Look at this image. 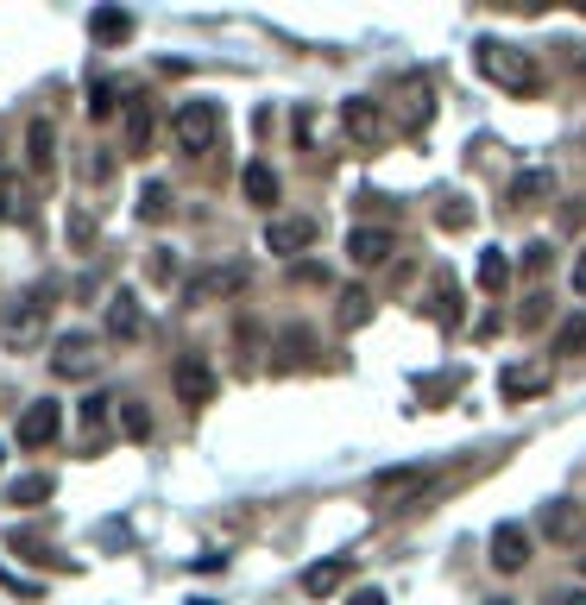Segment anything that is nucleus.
Here are the masks:
<instances>
[{"instance_id":"nucleus-9","label":"nucleus","mask_w":586,"mask_h":605,"mask_svg":"<svg viewBox=\"0 0 586 605\" xmlns=\"http://www.w3.org/2000/svg\"><path fill=\"white\" fill-rule=\"evenodd\" d=\"M108 334H120V341H139V334H145V315H139V296L133 291L108 296Z\"/></svg>"},{"instance_id":"nucleus-18","label":"nucleus","mask_w":586,"mask_h":605,"mask_svg":"<svg viewBox=\"0 0 586 605\" xmlns=\"http://www.w3.org/2000/svg\"><path fill=\"white\" fill-rule=\"evenodd\" d=\"M341 581H347V562H315V567H303V593H334Z\"/></svg>"},{"instance_id":"nucleus-11","label":"nucleus","mask_w":586,"mask_h":605,"mask_svg":"<svg viewBox=\"0 0 586 605\" xmlns=\"http://www.w3.org/2000/svg\"><path fill=\"white\" fill-rule=\"evenodd\" d=\"M89 32H95V44L133 39V13H127V7H95V13H89Z\"/></svg>"},{"instance_id":"nucleus-23","label":"nucleus","mask_w":586,"mask_h":605,"mask_svg":"<svg viewBox=\"0 0 586 605\" xmlns=\"http://www.w3.org/2000/svg\"><path fill=\"white\" fill-rule=\"evenodd\" d=\"M347 133L353 139H372V133H378V114H372L366 101H347Z\"/></svg>"},{"instance_id":"nucleus-16","label":"nucleus","mask_w":586,"mask_h":605,"mask_svg":"<svg viewBox=\"0 0 586 605\" xmlns=\"http://www.w3.org/2000/svg\"><path fill=\"white\" fill-rule=\"evenodd\" d=\"M39 315H44V303L32 296L26 310H7V315H0V334H7V341H26V334H39Z\"/></svg>"},{"instance_id":"nucleus-26","label":"nucleus","mask_w":586,"mask_h":605,"mask_svg":"<svg viewBox=\"0 0 586 605\" xmlns=\"http://www.w3.org/2000/svg\"><path fill=\"white\" fill-rule=\"evenodd\" d=\"M89 114H95V120L114 114V82H95V89H89Z\"/></svg>"},{"instance_id":"nucleus-1","label":"nucleus","mask_w":586,"mask_h":605,"mask_svg":"<svg viewBox=\"0 0 586 605\" xmlns=\"http://www.w3.org/2000/svg\"><path fill=\"white\" fill-rule=\"evenodd\" d=\"M171 133H176L183 152H209L221 139V101H183L171 114Z\"/></svg>"},{"instance_id":"nucleus-36","label":"nucleus","mask_w":586,"mask_h":605,"mask_svg":"<svg viewBox=\"0 0 586 605\" xmlns=\"http://www.w3.org/2000/svg\"><path fill=\"white\" fill-rule=\"evenodd\" d=\"M580 574H586V555H580Z\"/></svg>"},{"instance_id":"nucleus-21","label":"nucleus","mask_w":586,"mask_h":605,"mask_svg":"<svg viewBox=\"0 0 586 605\" xmlns=\"http://www.w3.org/2000/svg\"><path fill=\"white\" fill-rule=\"evenodd\" d=\"M51 498V480L44 473H26V480H13V505H44Z\"/></svg>"},{"instance_id":"nucleus-19","label":"nucleus","mask_w":586,"mask_h":605,"mask_svg":"<svg viewBox=\"0 0 586 605\" xmlns=\"http://www.w3.org/2000/svg\"><path fill=\"white\" fill-rule=\"evenodd\" d=\"M171 215V183H145L139 190V221H164Z\"/></svg>"},{"instance_id":"nucleus-32","label":"nucleus","mask_w":586,"mask_h":605,"mask_svg":"<svg viewBox=\"0 0 586 605\" xmlns=\"http://www.w3.org/2000/svg\"><path fill=\"white\" fill-rule=\"evenodd\" d=\"M574 296H586V253L574 259Z\"/></svg>"},{"instance_id":"nucleus-30","label":"nucleus","mask_w":586,"mask_h":605,"mask_svg":"<svg viewBox=\"0 0 586 605\" xmlns=\"http://www.w3.org/2000/svg\"><path fill=\"white\" fill-rule=\"evenodd\" d=\"M101 416H108V397H89V404H82V423H89V430H95Z\"/></svg>"},{"instance_id":"nucleus-27","label":"nucleus","mask_w":586,"mask_h":605,"mask_svg":"<svg viewBox=\"0 0 586 605\" xmlns=\"http://www.w3.org/2000/svg\"><path fill=\"white\" fill-rule=\"evenodd\" d=\"M548 253H555V246H548V240H536V246H524V265H529V272H543Z\"/></svg>"},{"instance_id":"nucleus-20","label":"nucleus","mask_w":586,"mask_h":605,"mask_svg":"<svg viewBox=\"0 0 586 605\" xmlns=\"http://www.w3.org/2000/svg\"><path fill=\"white\" fill-rule=\"evenodd\" d=\"M435 322H442V329H461V291H454V278L435 284Z\"/></svg>"},{"instance_id":"nucleus-17","label":"nucleus","mask_w":586,"mask_h":605,"mask_svg":"<svg viewBox=\"0 0 586 605\" xmlns=\"http://www.w3.org/2000/svg\"><path fill=\"white\" fill-rule=\"evenodd\" d=\"M511 284V265H505V253H498V246H486V253H479V291L486 296H498Z\"/></svg>"},{"instance_id":"nucleus-34","label":"nucleus","mask_w":586,"mask_h":605,"mask_svg":"<svg viewBox=\"0 0 586 605\" xmlns=\"http://www.w3.org/2000/svg\"><path fill=\"white\" fill-rule=\"evenodd\" d=\"M486 605H517V599H486Z\"/></svg>"},{"instance_id":"nucleus-8","label":"nucleus","mask_w":586,"mask_h":605,"mask_svg":"<svg viewBox=\"0 0 586 605\" xmlns=\"http://www.w3.org/2000/svg\"><path fill=\"white\" fill-rule=\"evenodd\" d=\"M391 246H397V240H391L385 228H353V234H347V259H353V265H385Z\"/></svg>"},{"instance_id":"nucleus-12","label":"nucleus","mask_w":586,"mask_h":605,"mask_svg":"<svg viewBox=\"0 0 586 605\" xmlns=\"http://www.w3.org/2000/svg\"><path fill=\"white\" fill-rule=\"evenodd\" d=\"M240 190H246V202H259V209H272L277 195H284V183H277L272 164H246V177H240Z\"/></svg>"},{"instance_id":"nucleus-15","label":"nucleus","mask_w":586,"mask_h":605,"mask_svg":"<svg viewBox=\"0 0 586 605\" xmlns=\"http://www.w3.org/2000/svg\"><path fill=\"white\" fill-rule=\"evenodd\" d=\"M543 195H555V171H517V183H511V202H543Z\"/></svg>"},{"instance_id":"nucleus-5","label":"nucleus","mask_w":586,"mask_h":605,"mask_svg":"<svg viewBox=\"0 0 586 605\" xmlns=\"http://www.w3.org/2000/svg\"><path fill=\"white\" fill-rule=\"evenodd\" d=\"M171 385H176L183 404H209V397H215V366H209L202 353H183V360L171 366Z\"/></svg>"},{"instance_id":"nucleus-2","label":"nucleus","mask_w":586,"mask_h":605,"mask_svg":"<svg viewBox=\"0 0 586 605\" xmlns=\"http://www.w3.org/2000/svg\"><path fill=\"white\" fill-rule=\"evenodd\" d=\"M473 58H479V70H486L492 82H505V89H536V63H529V58H511L498 39H479V51H473Z\"/></svg>"},{"instance_id":"nucleus-7","label":"nucleus","mask_w":586,"mask_h":605,"mask_svg":"<svg viewBox=\"0 0 586 605\" xmlns=\"http://www.w3.org/2000/svg\"><path fill=\"white\" fill-rule=\"evenodd\" d=\"M524 562H529V530L511 517V524L492 530V567H498V574H517Z\"/></svg>"},{"instance_id":"nucleus-31","label":"nucleus","mask_w":586,"mask_h":605,"mask_svg":"<svg viewBox=\"0 0 586 605\" xmlns=\"http://www.w3.org/2000/svg\"><path fill=\"white\" fill-rule=\"evenodd\" d=\"M347 605H391V599H385V593H378V586H366V593H353Z\"/></svg>"},{"instance_id":"nucleus-6","label":"nucleus","mask_w":586,"mask_h":605,"mask_svg":"<svg viewBox=\"0 0 586 605\" xmlns=\"http://www.w3.org/2000/svg\"><path fill=\"white\" fill-rule=\"evenodd\" d=\"M58 430H63V411L51 397H39V404H26V416H20V448H44V442H58Z\"/></svg>"},{"instance_id":"nucleus-4","label":"nucleus","mask_w":586,"mask_h":605,"mask_svg":"<svg viewBox=\"0 0 586 605\" xmlns=\"http://www.w3.org/2000/svg\"><path fill=\"white\" fill-rule=\"evenodd\" d=\"M315 228L310 215H272L265 221V253H277V259H291V253H303V246H315Z\"/></svg>"},{"instance_id":"nucleus-14","label":"nucleus","mask_w":586,"mask_h":605,"mask_svg":"<svg viewBox=\"0 0 586 605\" xmlns=\"http://www.w3.org/2000/svg\"><path fill=\"white\" fill-rule=\"evenodd\" d=\"M240 284H246V272H240V265H234V272H202L190 291H183V303H209L215 291H240Z\"/></svg>"},{"instance_id":"nucleus-29","label":"nucleus","mask_w":586,"mask_h":605,"mask_svg":"<svg viewBox=\"0 0 586 605\" xmlns=\"http://www.w3.org/2000/svg\"><path fill=\"white\" fill-rule=\"evenodd\" d=\"M70 240H77V246H89V240H95V221H89V215H70Z\"/></svg>"},{"instance_id":"nucleus-33","label":"nucleus","mask_w":586,"mask_h":605,"mask_svg":"<svg viewBox=\"0 0 586 605\" xmlns=\"http://www.w3.org/2000/svg\"><path fill=\"white\" fill-rule=\"evenodd\" d=\"M555 605H586V593H555Z\"/></svg>"},{"instance_id":"nucleus-25","label":"nucleus","mask_w":586,"mask_h":605,"mask_svg":"<svg viewBox=\"0 0 586 605\" xmlns=\"http://www.w3.org/2000/svg\"><path fill=\"white\" fill-rule=\"evenodd\" d=\"M580 347H586V322L574 315V322H567V329L555 334V353H580Z\"/></svg>"},{"instance_id":"nucleus-35","label":"nucleus","mask_w":586,"mask_h":605,"mask_svg":"<svg viewBox=\"0 0 586 605\" xmlns=\"http://www.w3.org/2000/svg\"><path fill=\"white\" fill-rule=\"evenodd\" d=\"M190 605H209V599H190Z\"/></svg>"},{"instance_id":"nucleus-3","label":"nucleus","mask_w":586,"mask_h":605,"mask_svg":"<svg viewBox=\"0 0 586 605\" xmlns=\"http://www.w3.org/2000/svg\"><path fill=\"white\" fill-rule=\"evenodd\" d=\"M51 372H58V379H89V372H95V334H89V329H70V334H58V353H51Z\"/></svg>"},{"instance_id":"nucleus-28","label":"nucleus","mask_w":586,"mask_h":605,"mask_svg":"<svg viewBox=\"0 0 586 605\" xmlns=\"http://www.w3.org/2000/svg\"><path fill=\"white\" fill-rule=\"evenodd\" d=\"M152 430V416H145V404H127V435H145Z\"/></svg>"},{"instance_id":"nucleus-10","label":"nucleus","mask_w":586,"mask_h":605,"mask_svg":"<svg viewBox=\"0 0 586 605\" xmlns=\"http://www.w3.org/2000/svg\"><path fill=\"white\" fill-rule=\"evenodd\" d=\"M26 164L39 177L58 164V133H51V120H32V127H26Z\"/></svg>"},{"instance_id":"nucleus-24","label":"nucleus","mask_w":586,"mask_h":605,"mask_svg":"<svg viewBox=\"0 0 586 605\" xmlns=\"http://www.w3.org/2000/svg\"><path fill=\"white\" fill-rule=\"evenodd\" d=\"M366 322V291H347L341 296V329H360Z\"/></svg>"},{"instance_id":"nucleus-13","label":"nucleus","mask_w":586,"mask_h":605,"mask_svg":"<svg viewBox=\"0 0 586 605\" xmlns=\"http://www.w3.org/2000/svg\"><path fill=\"white\" fill-rule=\"evenodd\" d=\"M127 152L133 158L152 152V108L145 101H127Z\"/></svg>"},{"instance_id":"nucleus-22","label":"nucleus","mask_w":586,"mask_h":605,"mask_svg":"<svg viewBox=\"0 0 586 605\" xmlns=\"http://www.w3.org/2000/svg\"><path fill=\"white\" fill-rule=\"evenodd\" d=\"M498 385H505V397H524V391H543V385H548V372H524V366H511L505 379H498Z\"/></svg>"}]
</instances>
